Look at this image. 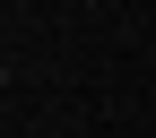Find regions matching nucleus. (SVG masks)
Here are the masks:
<instances>
[{"instance_id": "nucleus-1", "label": "nucleus", "mask_w": 156, "mask_h": 138, "mask_svg": "<svg viewBox=\"0 0 156 138\" xmlns=\"http://www.w3.org/2000/svg\"><path fill=\"white\" fill-rule=\"evenodd\" d=\"M0 86H9V69H0Z\"/></svg>"}]
</instances>
